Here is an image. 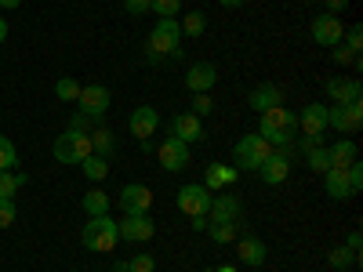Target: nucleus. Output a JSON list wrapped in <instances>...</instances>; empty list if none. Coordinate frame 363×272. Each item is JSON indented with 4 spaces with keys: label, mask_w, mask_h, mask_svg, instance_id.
Wrapping results in <instances>:
<instances>
[{
    "label": "nucleus",
    "mask_w": 363,
    "mask_h": 272,
    "mask_svg": "<svg viewBox=\"0 0 363 272\" xmlns=\"http://www.w3.org/2000/svg\"><path fill=\"white\" fill-rule=\"evenodd\" d=\"M26 186V174L15 171H0V200H15V193Z\"/></svg>",
    "instance_id": "nucleus-31"
},
{
    "label": "nucleus",
    "mask_w": 363,
    "mask_h": 272,
    "mask_svg": "<svg viewBox=\"0 0 363 272\" xmlns=\"http://www.w3.org/2000/svg\"><path fill=\"white\" fill-rule=\"evenodd\" d=\"M306 164H309V171H313V174H327V171H330V157H327V149H323V145H309V149H306Z\"/></svg>",
    "instance_id": "nucleus-30"
},
{
    "label": "nucleus",
    "mask_w": 363,
    "mask_h": 272,
    "mask_svg": "<svg viewBox=\"0 0 363 272\" xmlns=\"http://www.w3.org/2000/svg\"><path fill=\"white\" fill-rule=\"evenodd\" d=\"M51 157L58 160V164H84L87 157H91V138L84 135V131H62L55 142H51Z\"/></svg>",
    "instance_id": "nucleus-5"
},
{
    "label": "nucleus",
    "mask_w": 363,
    "mask_h": 272,
    "mask_svg": "<svg viewBox=\"0 0 363 272\" xmlns=\"http://www.w3.org/2000/svg\"><path fill=\"white\" fill-rule=\"evenodd\" d=\"M215 272H236V268H233V265H222V268H215Z\"/></svg>",
    "instance_id": "nucleus-51"
},
{
    "label": "nucleus",
    "mask_w": 363,
    "mask_h": 272,
    "mask_svg": "<svg viewBox=\"0 0 363 272\" xmlns=\"http://www.w3.org/2000/svg\"><path fill=\"white\" fill-rule=\"evenodd\" d=\"M80 244L87 251H99V254H113V247L120 244V232H116V222L109 215H95L87 218L84 232H80Z\"/></svg>",
    "instance_id": "nucleus-3"
},
{
    "label": "nucleus",
    "mask_w": 363,
    "mask_h": 272,
    "mask_svg": "<svg viewBox=\"0 0 363 272\" xmlns=\"http://www.w3.org/2000/svg\"><path fill=\"white\" fill-rule=\"evenodd\" d=\"M80 113H87V116H102L106 109H109V87L106 84H87V87H80Z\"/></svg>",
    "instance_id": "nucleus-15"
},
{
    "label": "nucleus",
    "mask_w": 363,
    "mask_h": 272,
    "mask_svg": "<svg viewBox=\"0 0 363 272\" xmlns=\"http://www.w3.org/2000/svg\"><path fill=\"white\" fill-rule=\"evenodd\" d=\"M128 272H157V258L153 254H135L128 261Z\"/></svg>",
    "instance_id": "nucleus-36"
},
{
    "label": "nucleus",
    "mask_w": 363,
    "mask_h": 272,
    "mask_svg": "<svg viewBox=\"0 0 363 272\" xmlns=\"http://www.w3.org/2000/svg\"><path fill=\"white\" fill-rule=\"evenodd\" d=\"M342 44H345L349 51L359 55V51H363V29H359V26H349L345 33H342Z\"/></svg>",
    "instance_id": "nucleus-35"
},
{
    "label": "nucleus",
    "mask_w": 363,
    "mask_h": 272,
    "mask_svg": "<svg viewBox=\"0 0 363 272\" xmlns=\"http://www.w3.org/2000/svg\"><path fill=\"white\" fill-rule=\"evenodd\" d=\"M211 200H215V193H211L203 181H200V186H196V181H189V186H182L178 196H174L178 210H182V215H189V218L207 215V210H211Z\"/></svg>",
    "instance_id": "nucleus-7"
},
{
    "label": "nucleus",
    "mask_w": 363,
    "mask_h": 272,
    "mask_svg": "<svg viewBox=\"0 0 363 272\" xmlns=\"http://www.w3.org/2000/svg\"><path fill=\"white\" fill-rule=\"evenodd\" d=\"M99 120H102V116H87V113H77L69 128H73V131H84V135H87L91 128H95V124H99Z\"/></svg>",
    "instance_id": "nucleus-41"
},
{
    "label": "nucleus",
    "mask_w": 363,
    "mask_h": 272,
    "mask_svg": "<svg viewBox=\"0 0 363 272\" xmlns=\"http://www.w3.org/2000/svg\"><path fill=\"white\" fill-rule=\"evenodd\" d=\"M247 102H251V109H258V113H265V109H277V106H284V87H277V84H258L251 95H247Z\"/></svg>",
    "instance_id": "nucleus-20"
},
{
    "label": "nucleus",
    "mask_w": 363,
    "mask_h": 272,
    "mask_svg": "<svg viewBox=\"0 0 363 272\" xmlns=\"http://www.w3.org/2000/svg\"><path fill=\"white\" fill-rule=\"evenodd\" d=\"M327 128H335L342 138L359 135V128H363V102H352V106H327Z\"/></svg>",
    "instance_id": "nucleus-6"
},
{
    "label": "nucleus",
    "mask_w": 363,
    "mask_h": 272,
    "mask_svg": "<svg viewBox=\"0 0 363 272\" xmlns=\"http://www.w3.org/2000/svg\"><path fill=\"white\" fill-rule=\"evenodd\" d=\"M323 189H327L330 200H352V196H356L352 186H349V174H345L342 167H330V171L323 174Z\"/></svg>",
    "instance_id": "nucleus-23"
},
{
    "label": "nucleus",
    "mask_w": 363,
    "mask_h": 272,
    "mask_svg": "<svg viewBox=\"0 0 363 272\" xmlns=\"http://www.w3.org/2000/svg\"><path fill=\"white\" fill-rule=\"evenodd\" d=\"M207 236L225 247V244H233L236 236H244V222H236V225H207Z\"/></svg>",
    "instance_id": "nucleus-28"
},
{
    "label": "nucleus",
    "mask_w": 363,
    "mask_h": 272,
    "mask_svg": "<svg viewBox=\"0 0 363 272\" xmlns=\"http://www.w3.org/2000/svg\"><path fill=\"white\" fill-rule=\"evenodd\" d=\"M236 167H225V164H207V171H203V186L211 189V193H225L233 181H236Z\"/></svg>",
    "instance_id": "nucleus-22"
},
{
    "label": "nucleus",
    "mask_w": 363,
    "mask_h": 272,
    "mask_svg": "<svg viewBox=\"0 0 363 272\" xmlns=\"http://www.w3.org/2000/svg\"><path fill=\"white\" fill-rule=\"evenodd\" d=\"M178 29H182V37H203V29H207V15L203 11H189L186 18L178 22Z\"/></svg>",
    "instance_id": "nucleus-27"
},
{
    "label": "nucleus",
    "mask_w": 363,
    "mask_h": 272,
    "mask_svg": "<svg viewBox=\"0 0 363 272\" xmlns=\"http://www.w3.org/2000/svg\"><path fill=\"white\" fill-rule=\"evenodd\" d=\"M342 33H345V22H342V15H316L313 18V40L320 44V47H335V44H342Z\"/></svg>",
    "instance_id": "nucleus-12"
},
{
    "label": "nucleus",
    "mask_w": 363,
    "mask_h": 272,
    "mask_svg": "<svg viewBox=\"0 0 363 272\" xmlns=\"http://www.w3.org/2000/svg\"><path fill=\"white\" fill-rule=\"evenodd\" d=\"M22 0H0V8H18Z\"/></svg>",
    "instance_id": "nucleus-49"
},
{
    "label": "nucleus",
    "mask_w": 363,
    "mask_h": 272,
    "mask_svg": "<svg viewBox=\"0 0 363 272\" xmlns=\"http://www.w3.org/2000/svg\"><path fill=\"white\" fill-rule=\"evenodd\" d=\"M80 171H84V178L87 181H102L106 174H109V160L106 157H95V153H91L84 164H80Z\"/></svg>",
    "instance_id": "nucleus-29"
},
{
    "label": "nucleus",
    "mask_w": 363,
    "mask_h": 272,
    "mask_svg": "<svg viewBox=\"0 0 363 272\" xmlns=\"http://www.w3.org/2000/svg\"><path fill=\"white\" fill-rule=\"evenodd\" d=\"M323 4H327V15H342L349 8V0H323Z\"/></svg>",
    "instance_id": "nucleus-45"
},
{
    "label": "nucleus",
    "mask_w": 363,
    "mask_h": 272,
    "mask_svg": "<svg viewBox=\"0 0 363 272\" xmlns=\"http://www.w3.org/2000/svg\"><path fill=\"white\" fill-rule=\"evenodd\" d=\"M323 91H327V98L335 102V106H352V102H359V84L349 80V76H330V80H323Z\"/></svg>",
    "instance_id": "nucleus-16"
},
{
    "label": "nucleus",
    "mask_w": 363,
    "mask_h": 272,
    "mask_svg": "<svg viewBox=\"0 0 363 272\" xmlns=\"http://www.w3.org/2000/svg\"><path fill=\"white\" fill-rule=\"evenodd\" d=\"M298 116V131L306 135L313 145H320V138H323V131H327V106L323 102H309L301 113H294Z\"/></svg>",
    "instance_id": "nucleus-8"
},
{
    "label": "nucleus",
    "mask_w": 363,
    "mask_h": 272,
    "mask_svg": "<svg viewBox=\"0 0 363 272\" xmlns=\"http://www.w3.org/2000/svg\"><path fill=\"white\" fill-rule=\"evenodd\" d=\"M218 4H222V8H244L247 0H218Z\"/></svg>",
    "instance_id": "nucleus-47"
},
{
    "label": "nucleus",
    "mask_w": 363,
    "mask_h": 272,
    "mask_svg": "<svg viewBox=\"0 0 363 272\" xmlns=\"http://www.w3.org/2000/svg\"><path fill=\"white\" fill-rule=\"evenodd\" d=\"M345 251L359 261V251H363V236H359V229H352V232H349V239H345Z\"/></svg>",
    "instance_id": "nucleus-43"
},
{
    "label": "nucleus",
    "mask_w": 363,
    "mask_h": 272,
    "mask_svg": "<svg viewBox=\"0 0 363 272\" xmlns=\"http://www.w3.org/2000/svg\"><path fill=\"white\" fill-rule=\"evenodd\" d=\"M178 44H182V29H178V22L174 18H160L157 26H153V33H149V40H145V55H149V62H160V58H178L182 51H178Z\"/></svg>",
    "instance_id": "nucleus-2"
},
{
    "label": "nucleus",
    "mask_w": 363,
    "mask_h": 272,
    "mask_svg": "<svg viewBox=\"0 0 363 272\" xmlns=\"http://www.w3.org/2000/svg\"><path fill=\"white\" fill-rule=\"evenodd\" d=\"M327 261H330V268H349V265H356V258L345 251V244L330 251V258H327Z\"/></svg>",
    "instance_id": "nucleus-39"
},
{
    "label": "nucleus",
    "mask_w": 363,
    "mask_h": 272,
    "mask_svg": "<svg viewBox=\"0 0 363 272\" xmlns=\"http://www.w3.org/2000/svg\"><path fill=\"white\" fill-rule=\"evenodd\" d=\"M287 174H291V153H280V149L258 167V178L265 181V186H284Z\"/></svg>",
    "instance_id": "nucleus-17"
},
{
    "label": "nucleus",
    "mask_w": 363,
    "mask_h": 272,
    "mask_svg": "<svg viewBox=\"0 0 363 272\" xmlns=\"http://www.w3.org/2000/svg\"><path fill=\"white\" fill-rule=\"evenodd\" d=\"M11 167H18V149L11 145V138L0 135V171H11Z\"/></svg>",
    "instance_id": "nucleus-33"
},
{
    "label": "nucleus",
    "mask_w": 363,
    "mask_h": 272,
    "mask_svg": "<svg viewBox=\"0 0 363 272\" xmlns=\"http://www.w3.org/2000/svg\"><path fill=\"white\" fill-rule=\"evenodd\" d=\"M345 174H349L352 193H359V189H363V167H359V160H356V164H349V167H345Z\"/></svg>",
    "instance_id": "nucleus-42"
},
{
    "label": "nucleus",
    "mask_w": 363,
    "mask_h": 272,
    "mask_svg": "<svg viewBox=\"0 0 363 272\" xmlns=\"http://www.w3.org/2000/svg\"><path fill=\"white\" fill-rule=\"evenodd\" d=\"M171 135H174L178 142L193 145V142L203 138V120L193 116V113H178V116H171Z\"/></svg>",
    "instance_id": "nucleus-18"
},
{
    "label": "nucleus",
    "mask_w": 363,
    "mask_h": 272,
    "mask_svg": "<svg viewBox=\"0 0 363 272\" xmlns=\"http://www.w3.org/2000/svg\"><path fill=\"white\" fill-rule=\"evenodd\" d=\"M116 232H120V239H128V244H145V239L157 236V225L149 215H124V222H116Z\"/></svg>",
    "instance_id": "nucleus-10"
},
{
    "label": "nucleus",
    "mask_w": 363,
    "mask_h": 272,
    "mask_svg": "<svg viewBox=\"0 0 363 272\" xmlns=\"http://www.w3.org/2000/svg\"><path fill=\"white\" fill-rule=\"evenodd\" d=\"M4 40H8V18L0 15V44H4Z\"/></svg>",
    "instance_id": "nucleus-48"
},
{
    "label": "nucleus",
    "mask_w": 363,
    "mask_h": 272,
    "mask_svg": "<svg viewBox=\"0 0 363 272\" xmlns=\"http://www.w3.org/2000/svg\"><path fill=\"white\" fill-rule=\"evenodd\" d=\"M189 222H193L196 232H207V215H196V218H189Z\"/></svg>",
    "instance_id": "nucleus-46"
},
{
    "label": "nucleus",
    "mask_w": 363,
    "mask_h": 272,
    "mask_svg": "<svg viewBox=\"0 0 363 272\" xmlns=\"http://www.w3.org/2000/svg\"><path fill=\"white\" fill-rule=\"evenodd\" d=\"M91 138V153L95 157H113V149H116V135L109 131V128H95V135H87Z\"/></svg>",
    "instance_id": "nucleus-26"
},
{
    "label": "nucleus",
    "mask_w": 363,
    "mask_h": 272,
    "mask_svg": "<svg viewBox=\"0 0 363 272\" xmlns=\"http://www.w3.org/2000/svg\"><path fill=\"white\" fill-rule=\"evenodd\" d=\"M207 113H215V98H211L207 95V91H203V95H193V116H207Z\"/></svg>",
    "instance_id": "nucleus-38"
},
{
    "label": "nucleus",
    "mask_w": 363,
    "mask_h": 272,
    "mask_svg": "<svg viewBox=\"0 0 363 272\" xmlns=\"http://www.w3.org/2000/svg\"><path fill=\"white\" fill-rule=\"evenodd\" d=\"M157 160H160V167L164 171H182V167H189V145L186 142H178L174 135L171 138H164L160 145H157Z\"/></svg>",
    "instance_id": "nucleus-13"
},
{
    "label": "nucleus",
    "mask_w": 363,
    "mask_h": 272,
    "mask_svg": "<svg viewBox=\"0 0 363 272\" xmlns=\"http://www.w3.org/2000/svg\"><path fill=\"white\" fill-rule=\"evenodd\" d=\"M294 131H298V116H294L291 109L277 106V109L258 113V135H262L272 149H280V153H287V149H291Z\"/></svg>",
    "instance_id": "nucleus-1"
},
{
    "label": "nucleus",
    "mask_w": 363,
    "mask_h": 272,
    "mask_svg": "<svg viewBox=\"0 0 363 272\" xmlns=\"http://www.w3.org/2000/svg\"><path fill=\"white\" fill-rule=\"evenodd\" d=\"M277 149H272L262 135H244L236 145H233V167L236 171H258Z\"/></svg>",
    "instance_id": "nucleus-4"
},
{
    "label": "nucleus",
    "mask_w": 363,
    "mask_h": 272,
    "mask_svg": "<svg viewBox=\"0 0 363 272\" xmlns=\"http://www.w3.org/2000/svg\"><path fill=\"white\" fill-rule=\"evenodd\" d=\"M113 272H128V261H116V265H113Z\"/></svg>",
    "instance_id": "nucleus-50"
},
{
    "label": "nucleus",
    "mask_w": 363,
    "mask_h": 272,
    "mask_svg": "<svg viewBox=\"0 0 363 272\" xmlns=\"http://www.w3.org/2000/svg\"><path fill=\"white\" fill-rule=\"evenodd\" d=\"M236 254H240V261L244 265H251V268H258V265H265V258H269V251H265V244L258 236H240V244H236Z\"/></svg>",
    "instance_id": "nucleus-21"
},
{
    "label": "nucleus",
    "mask_w": 363,
    "mask_h": 272,
    "mask_svg": "<svg viewBox=\"0 0 363 272\" xmlns=\"http://www.w3.org/2000/svg\"><path fill=\"white\" fill-rule=\"evenodd\" d=\"M157 128H160V113H157L153 106H138V109L128 116V131H131L138 142L153 138V135H157Z\"/></svg>",
    "instance_id": "nucleus-14"
},
{
    "label": "nucleus",
    "mask_w": 363,
    "mask_h": 272,
    "mask_svg": "<svg viewBox=\"0 0 363 272\" xmlns=\"http://www.w3.org/2000/svg\"><path fill=\"white\" fill-rule=\"evenodd\" d=\"M80 207H84V215H87V218L109 215V193H102V189H87L84 200H80Z\"/></svg>",
    "instance_id": "nucleus-25"
},
{
    "label": "nucleus",
    "mask_w": 363,
    "mask_h": 272,
    "mask_svg": "<svg viewBox=\"0 0 363 272\" xmlns=\"http://www.w3.org/2000/svg\"><path fill=\"white\" fill-rule=\"evenodd\" d=\"M327 157H330V167H349V164H356L359 160V149H356V142L352 138H338L335 145L327 149Z\"/></svg>",
    "instance_id": "nucleus-24"
},
{
    "label": "nucleus",
    "mask_w": 363,
    "mask_h": 272,
    "mask_svg": "<svg viewBox=\"0 0 363 272\" xmlns=\"http://www.w3.org/2000/svg\"><path fill=\"white\" fill-rule=\"evenodd\" d=\"M124 8L131 15H142V11H149V0H124Z\"/></svg>",
    "instance_id": "nucleus-44"
},
{
    "label": "nucleus",
    "mask_w": 363,
    "mask_h": 272,
    "mask_svg": "<svg viewBox=\"0 0 363 272\" xmlns=\"http://www.w3.org/2000/svg\"><path fill=\"white\" fill-rule=\"evenodd\" d=\"M116 203L124 207V215H149V207H153V189H149V186H138V181H131V186L120 189Z\"/></svg>",
    "instance_id": "nucleus-11"
},
{
    "label": "nucleus",
    "mask_w": 363,
    "mask_h": 272,
    "mask_svg": "<svg viewBox=\"0 0 363 272\" xmlns=\"http://www.w3.org/2000/svg\"><path fill=\"white\" fill-rule=\"evenodd\" d=\"M55 95L62 98V102H77L80 98V80H73V76H62L55 84Z\"/></svg>",
    "instance_id": "nucleus-32"
},
{
    "label": "nucleus",
    "mask_w": 363,
    "mask_h": 272,
    "mask_svg": "<svg viewBox=\"0 0 363 272\" xmlns=\"http://www.w3.org/2000/svg\"><path fill=\"white\" fill-rule=\"evenodd\" d=\"M182 8V0H149V11H157L160 18H174Z\"/></svg>",
    "instance_id": "nucleus-34"
},
{
    "label": "nucleus",
    "mask_w": 363,
    "mask_h": 272,
    "mask_svg": "<svg viewBox=\"0 0 363 272\" xmlns=\"http://www.w3.org/2000/svg\"><path fill=\"white\" fill-rule=\"evenodd\" d=\"M356 51H349L345 44H335V51H330V62H338V66H356Z\"/></svg>",
    "instance_id": "nucleus-37"
},
{
    "label": "nucleus",
    "mask_w": 363,
    "mask_h": 272,
    "mask_svg": "<svg viewBox=\"0 0 363 272\" xmlns=\"http://www.w3.org/2000/svg\"><path fill=\"white\" fill-rule=\"evenodd\" d=\"M218 84V66H211V62H196V66H189V73H186V87L193 91V95H203V91H211Z\"/></svg>",
    "instance_id": "nucleus-19"
},
{
    "label": "nucleus",
    "mask_w": 363,
    "mask_h": 272,
    "mask_svg": "<svg viewBox=\"0 0 363 272\" xmlns=\"http://www.w3.org/2000/svg\"><path fill=\"white\" fill-rule=\"evenodd\" d=\"M15 200H0V229H8V225H15Z\"/></svg>",
    "instance_id": "nucleus-40"
},
{
    "label": "nucleus",
    "mask_w": 363,
    "mask_h": 272,
    "mask_svg": "<svg viewBox=\"0 0 363 272\" xmlns=\"http://www.w3.org/2000/svg\"><path fill=\"white\" fill-rule=\"evenodd\" d=\"M244 222V203L240 196H215L211 200V210H207V225H236Z\"/></svg>",
    "instance_id": "nucleus-9"
}]
</instances>
